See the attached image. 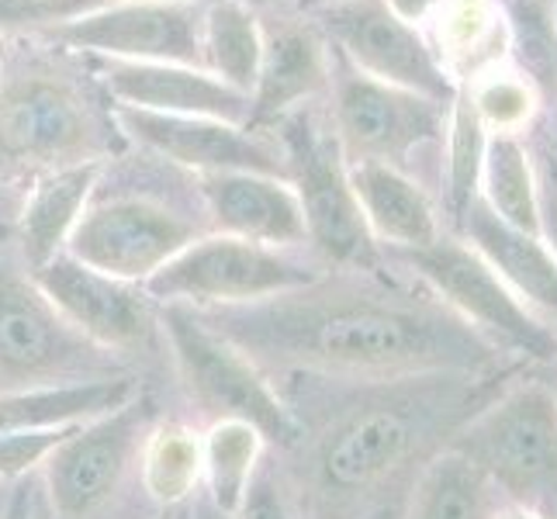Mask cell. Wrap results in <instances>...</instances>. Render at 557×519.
I'll use <instances>...</instances> for the list:
<instances>
[{"label": "cell", "mask_w": 557, "mask_h": 519, "mask_svg": "<svg viewBox=\"0 0 557 519\" xmlns=\"http://www.w3.org/2000/svg\"><path fill=\"white\" fill-rule=\"evenodd\" d=\"M384 4H388L401 22L416 25V22H426L433 14L450 11L454 4H460V0H384Z\"/></svg>", "instance_id": "e575fe53"}, {"label": "cell", "mask_w": 557, "mask_h": 519, "mask_svg": "<svg viewBox=\"0 0 557 519\" xmlns=\"http://www.w3.org/2000/svg\"><path fill=\"white\" fill-rule=\"evenodd\" d=\"M447 447L465 454L506 503L557 516V406L530 371L498 384Z\"/></svg>", "instance_id": "7a4b0ae2"}, {"label": "cell", "mask_w": 557, "mask_h": 519, "mask_svg": "<svg viewBox=\"0 0 557 519\" xmlns=\"http://www.w3.org/2000/svg\"><path fill=\"white\" fill-rule=\"evenodd\" d=\"M388 263L430 287L460 322H468L478 336L520 368L533 371L557 354V330L533 316L460 236L447 233L426 249L388 257Z\"/></svg>", "instance_id": "277c9868"}, {"label": "cell", "mask_w": 557, "mask_h": 519, "mask_svg": "<svg viewBox=\"0 0 557 519\" xmlns=\"http://www.w3.org/2000/svg\"><path fill=\"white\" fill-rule=\"evenodd\" d=\"M277 125L284 177L298 195L309 243L330 263L350 267V271H377L384 254L360 215L350 187V160L336 136L333 114L309 101L287 111Z\"/></svg>", "instance_id": "3957f363"}, {"label": "cell", "mask_w": 557, "mask_h": 519, "mask_svg": "<svg viewBox=\"0 0 557 519\" xmlns=\"http://www.w3.org/2000/svg\"><path fill=\"white\" fill-rule=\"evenodd\" d=\"M201 195L222 236L292 249L309 239L295 187L271 173H201Z\"/></svg>", "instance_id": "e0dca14e"}, {"label": "cell", "mask_w": 557, "mask_h": 519, "mask_svg": "<svg viewBox=\"0 0 557 519\" xmlns=\"http://www.w3.org/2000/svg\"><path fill=\"white\" fill-rule=\"evenodd\" d=\"M322 281V271L284 249L236 236H208L184 246L143 292L163 305H263Z\"/></svg>", "instance_id": "52a82bcc"}, {"label": "cell", "mask_w": 557, "mask_h": 519, "mask_svg": "<svg viewBox=\"0 0 557 519\" xmlns=\"http://www.w3.org/2000/svg\"><path fill=\"white\" fill-rule=\"evenodd\" d=\"M157 519H177V512H174V509H163V512H160Z\"/></svg>", "instance_id": "ee69618b"}, {"label": "cell", "mask_w": 557, "mask_h": 519, "mask_svg": "<svg viewBox=\"0 0 557 519\" xmlns=\"http://www.w3.org/2000/svg\"><path fill=\"white\" fill-rule=\"evenodd\" d=\"M35 519H55V516H52V509H49V506H42V503H38V498H35Z\"/></svg>", "instance_id": "b9f144b4"}, {"label": "cell", "mask_w": 557, "mask_h": 519, "mask_svg": "<svg viewBox=\"0 0 557 519\" xmlns=\"http://www.w3.org/2000/svg\"><path fill=\"white\" fill-rule=\"evenodd\" d=\"M163 325L190 398L208 409L211 419L249 422L263 436V444H298L305 433L301 419L267 384L257 360L243 346L219 333L215 325H208L190 305H166Z\"/></svg>", "instance_id": "5b68a950"}, {"label": "cell", "mask_w": 557, "mask_h": 519, "mask_svg": "<svg viewBox=\"0 0 557 519\" xmlns=\"http://www.w3.org/2000/svg\"><path fill=\"white\" fill-rule=\"evenodd\" d=\"M516 73L541 104L557 101V0H498Z\"/></svg>", "instance_id": "4316f807"}, {"label": "cell", "mask_w": 557, "mask_h": 519, "mask_svg": "<svg viewBox=\"0 0 557 519\" xmlns=\"http://www.w3.org/2000/svg\"><path fill=\"white\" fill-rule=\"evenodd\" d=\"M298 8H309V11H322V8H333V4H343V0H295Z\"/></svg>", "instance_id": "60d3db41"}, {"label": "cell", "mask_w": 557, "mask_h": 519, "mask_svg": "<svg viewBox=\"0 0 557 519\" xmlns=\"http://www.w3.org/2000/svg\"><path fill=\"white\" fill-rule=\"evenodd\" d=\"M330 84V55L315 28L281 25L263 38L257 87L249 94V122H277L287 111L312 101Z\"/></svg>", "instance_id": "ffe728a7"}, {"label": "cell", "mask_w": 557, "mask_h": 519, "mask_svg": "<svg viewBox=\"0 0 557 519\" xmlns=\"http://www.w3.org/2000/svg\"><path fill=\"white\" fill-rule=\"evenodd\" d=\"M177 519H187V516H177Z\"/></svg>", "instance_id": "f6af8a7d"}, {"label": "cell", "mask_w": 557, "mask_h": 519, "mask_svg": "<svg viewBox=\"0 0 557 519\" xmlns=\"http://www.w3.org/2000/svg\"><path fill=\"white\" fill-rule=\"evenodd\" d=\"M187 519H233V516H225L219 506H211V503H208V495H201L198 503H195V509L187 512Z\"/></svg>", "instance_id": "ab89813d"}, {"label": "cell", "mask_w": 557, "mask_h": 519, "mask_svg": "<svg viewBox=\"0 0 557 519\" xmlns=\"http://www.w3.org/2000/svg\"><path fill=\"white\" fill-rule=\"evenodd\" d=\"M104 84L122 108L184 114V119H215L228 125H249V98L219 76L177 63H122L111 60Z\"/></svg>", "instance_id": "2e32d148"}, {"label": "cell", "mask_w": 557, "mask_h": 519, "mask_svg": "<svg viewBox=\"0 0 557 519\" xmlns=\"http://www.w3.org/2000/svg\"><path fill=\"white\" fill-rule=\"evenodd\" d=\"M136 395V381L111 374L66 384H35V388H8L0 392V436L28 427H66V422L98 419L122 409Z\"/></svg>", "instance_id": "7402d4cb"}, {"label": "cell", "mask_w": 557, "mask_h": 519, "mask_svg": "<svg viewBox=\"0 0 557 519\" xmlns=\"http://www.w3.org/2000/svg\"><path fill=\"white\" fill-rule=\"evenodd\" d=\"M336 90H333V125L347 160H371L395 166L416 177L419 163L440 152L447 143L450 108L412 90L381 84L354 70L336 52ZM419 181V177H416ZM422 184V181H419Z\"/></svg>", "instance_id": "8992f818"}, {"label": "cell", "mask_w": 557, "mask_h": 519, "mask_svg": "<svg viewBox=\"0 0 557 519\" xmlns=\"http://www.w3.org/2000/svg\"><path fill=\"white\" fill-rule=\"evenodd\" d=\"M263 436L239 419H219L201 436L205 454V495L211 506H219L225 516H233L243 503L249 482L260 471Z\"/></svg>", "instance_id": "83f0119b"}, {"label": "cell", "mask_w": 557, "mask_h": 519, "mask_svg": "<svg viewBox=\"0 0 557 519\" xmlns=\"http://www.w3.org/2000/svg\"><path fill=\"white\" fill-rule=\"evenodd\" d=\"M98 177H101V160H90V163L42 173L28 195H22V208H17L14 222H17V236H22V254L32 271H38L52 257L66 254V239L73 233V225L81 222L84 205Z\"/></svg>", "instance_id": "44dd1931"}, {"label": "cell", "mask_w": 557, "mask_h": 519, "mask_svg": "<svg viewBox=\"0 0 557 519\" xmlns=\"http://www.w3.org/2000/svg\"><path fill=\"white\" fill-rule=\"evenodd\" d=\"M205 14L190 0H122L104 4L52 35L122 63H205Z\"/></svg>", "instance_id": "7c38bea8"}, {"label": "cell", "mask_w": 557, "mask_h": 519, "mask_svg": "<svg viewBox=\"0 0 557 519\" xmlns=\"http://www.w3.org/2000/svg\"><path fill=\"white\" fill-rule=\"evenodd\" d=\"M205 63L211 76H219L239 94H253L263 60V32L249 0H219L205 11L201 28Z\"/></svg>", "instance_id": "d4e9b609"}, {"label": "cell", "mask_w": 557, "mask_h": 519, "mask_svg": "<svg viewBox=\"0 0 557 519\" xmlns=\"http://www.w3.org/2000/svg\"><path fill=\"white\" fill-rule=\"evenodd\" d=\"M101 136L73 84L28 73L0 84V163L52 173L98 160Z\"/></svg>", "instance_id": "ba28073f"}, {"label": "cell", "mask_w": 557, "mask_h": 519, "mask_svg": "<svg viewBox=\"0 0 557 519\" xmlns=\"http://www.w3.org/2000/svg\"><path fill=\"white\" fill-rule=\"evenodd\" d=\"M32 281L70 330L98 350H132L149 336L152 316L143 284L108 277L70 254L52 257L32 271Z\"/></svg>", "instance_id": "5bb4252c"}, {"label": "cell", "mask_w": 557, "mask_h": 519, "mask_svg": "<svg viewBox=\"0 0 557 519\" xmlns=\"http://www.w3.org/2000/svg\"><path fill=\"white\" fill-rule=\"evenodd\" d=\"M146 401L136 395L122 409L76 422L46 460V498L55 519H87L98 512L139 454L146 433Z\"/></svg>", "instance_id": "30bf717a"}, {"label": "cell", "mask_w": 557, "mask_h": 519, "mask_svg": "<svg viewBox=\"0 0 557 519\" xmlns=\"http://www.w3.org/2000/svg\"><path fill=\"white\" fill-rule=\"evenodd\" d=\"M503 503L506 498L465 454L444 447L416 474L401 519H495Z\"/></svg>", "instance_id": "603a6c76"}, {"label": "cell", "mask_w": 557, "mask_h": 519, "mask_svg": "<svg viewBox=\"0 0 557 519\" xmlns=\"http://www.w3.org/2000/svg\"><path fill=\"white\" fill-rule=\"evenodd\" d=\"M457 236L506 281L533 316L557 330V260L541 236L506 225L482 198L468 208Z\"/></svg>", "instance_id": "d6986e66"}, {"label": "cell", "mask_w": 557, "mask_h": 519, "mask_svg": "<svg viewBox=\"0 0 557 519\" xmlns=\"http://www.w3.org/2000/svg\"><path fill=\"white\" fill-rule=\"evenodd\" d=\"M485 146L488 128L478 114L471 94L465 84H457V94L450 101L447 119V143H444V170H440V184H444V225L447 233L457 236L465 225L468 208L482 195V166H485Z\"/></svg>", "instance_id": "cb8c5ba5"}, {"label": "cell", "mask_w": 557, "mask_h": 519, "mask_svg": "<svg viewBox=\"0 0 557 519\" xmlns=\"http://www.w3.org/2000/svg\"><path fill=\"white\" fill-rule=\"evenodd\" d=\"M17 208H22V195H17L14 187L0 184V222L17 219Z\"/></svg>", "instance_id": "74e56055"}, {"label": "cell", "mask_w": 557, "mask_h": 519, "mask_svg": "<svg viewBox=\"0 0 557 519\" xmlns=\"http://www.w3.org/2000/svg\"><path fill=\"white\" fill-rule=\"evenodd\" d=\"M0 519H35V492L28 485L14 489L11 503H8V509H4V516H0Z\"/></svg>", "instance_id": "d590c367"}, {"label": "cell", "mask_w": 557, "mask_h": 519, "mask_svg": "<svg viewBox=\"0 0 557 519\" xmlns=\"http://www.w3.org/2000/svg\"><path fill=\"white\" fill-rule=\"evenodd\" d=\"M554 519H557V516H554Z\"/></svg>", "instance_id": "7dc6e473"}, {"label": "cell", "mask_w": 557, "mask_h": 519, "mask_svg": "<svg viewBox=\"0 0 557 519\" xmlns=\"http://www.w3.org/2000/svg\"><path fill=\"white\" fill-rule=\"evenodd\" d=\"M98 346L76 336L35 281L0 263V381L11 388L55 384L94 363Z\"/></svg>", "instance_id": "4fadbf2b"}, {"label": "cell", "mask_w": 557, "mask_h": 519, "mask_svg": "<svg viewBox=\"0 0 557 519\" xmlns=\"http://www.w3.org/2000/svg\"><path fill=\"white\" fill-rule=\"evenodd\" d=\"M122 122L143 146L160 157L190 166L198 173H271L284 177V157L249 128L215 119H184V114H157L139 108H122ZM287 181V177H284Z\"/></svg>", "instance_id": "9a60e30c"}, {"label": "cell", "mask_w": 557, "mask_h": 519, "mask_svg": "<svg viewBox=\"0 0 557 519\" xmlns=\"http://www.w3.org/2000/svg\"><path fill=\"white\" fill-rule=\"evenodd\" d=\"M249 4H253V0H249Z\"/></svg>", "instance_id": "bcb514c9"}, {"label": "cell", "mask_w": 557, "mask_h": 519, "mask_svg": "<svg viewBox=\"0 0 557 519\" xmlns=\"http://www.w3.org/2000/svg\"><path fill=\"white\" fill-rule=\"evenodd\" d=\"M547 111V119H550V128H554V139H557V101L544 108Z\"/></svg>", "instance_id": "7bdbcfd3"}, {"label": "cell", "mask_w": 557, "mask_h": 519, "mask_svg": "<svg viewBox=\"0 0 557 519\" xmlns=\"http://www.w3.org/2000/svg\"><path fill=\"white\" fill-rule=\"evenodd\" d=\"M219 333L281 363L357 381H401L426 374H509L527 371L460 322L430 287L339 284L333 292L301 287L233 312Z\"/></svg>", "instance_id": "6da1fadb"}, {"label": "cell", "mask_w": 557, "mask_h": 519, "mask_svg": "<svg viewBox=\"0 0 557 519\" xmlns=\"http://www.w3.org/2000/svg\"><path fill=\"white\" fill-rule=\"evenodd\" d=\"M111 0H0V28H42L70 25Z\"/></svg>", "instance_id": "d6a6232c"}, {"label": "cell", "mask_w": 557, "mask_h": 519, "mask_svg": "<svg viewBox=\"0 0 557 519\" xmlns=\"http://www.w3.org/2000/svg\"><path fill=\"white\" fill-rule=\"evenodd\" d=\"M530 374L544 384V388L550 392V398H554V406H557V354L547 363H541V368H533Z\"/></svg>", "instance_id": "8d00e7d4"}, {"label": "cell", "mask_w": 557, "mask_h": 519, "mask_svg": "<svg viewBox=\"0 0 557 519\" xmlns=\"http://www.w3.org/2000/svg\"><path fill=\"white\" fill-rule=\"evenodd\" d=\"M233 519H298L287 506V498L281 495V489L274 485V478L267 471H257V478L249 482L239 509L233 512Z\"/></svg>", "instance_id": "836d02e7"}, {"label": "cell", "mask_w": 557, "mask_h": 519, "mask_svg": "<svg viewBox=\"0 0 557 519\" xmlns=\"http://www.w3.org/2000/svg\"><path fill=\"white\" fill-rule=\"evenodd\" d=\"M350 187L371 239L377 249L384 246V257L416 254V249H426L440 236H447L444 215L430 198V187L409 173L371 160H350Z\"/></svg>", "instance_id": "ac0fdd59"}, {"label": "cell", "mask_w": 557, "mask_h": 519, "mask_svg": "<svg viewBox=\"0 0 557 519\" xmlns=\"http://www.w3.org/2000/svg\"><path fill=\"white\" fill-rule=\"evenodd\" d=\"M401 506H406V495H401V498H392V503L374 506L371 512H363L360 519H401Z\"/></svg>", "instance_id": "f35d334b"}, {"label": "cell", "mask_w": 557, "mask_h": 519, "mask_svg": "<svg viewBox=\"0 0 557 519\" xmlns=\"http://www.w3.org/2000/svg\"><path fill=\"white\" fill-rule=\"evenodd\" d=\"M76 422L66 427H28L0 436V478L4 482H17V478L32 474L35 468H42L49 454L66 440V433Z\"/></svg>", "instance_id": "1f68e13d"}, {"label": "cell", "mask_w": 557, "mask_h": 519, "mask_svg": "<svg viewBox=\"0 0 557 519\" xmlns=\"http://www.w3.org/2000/svg\"><path fill=\"white\" fill-rule=\"evenodd\" d=\"M465 87L488 132H520L523 136L536 114H541L536 90L520 73H495L485 76V81H468Z\"/></svg>", "instance_id": "f546056e"}, {"label": "cell", "mask_w": 557, "mask_h": 519, "mask_svg": "<svg viewBox=\"0 0 557 519\" xmlns=\"http://www.w3.org/2000/svg\"><path fill=\"white\" fill-rule=\"evenodd\" d=\"M319 22L336 42V52L363 76L450 108L457 94L450 70L416 25L401 22L384 0H343L322 8Z\"/></svg>", "instance_id": "9c48e42d"}, {"label": "cell", "mask_w": 557, "mask_h": 519, "mask_svg": "<svg viewBox=\"0 0 557 519\" xmlns=\"http://www.w3.org/2000/svg\"><path fill=\"white\" fill-rule=\"evenodd\" d=\"M527 146L536 177V236L544 239V246L557 260V139L544 108L527 128Z\"/></svg>", "instance_id": "4dcf8cb0"}, {"label": "cell", "mask_w": 557, "mask_h": 519, "mask_svg": "<svg viewBox=\"0 0 557 519\" xmlns=\"http://www.w3.org/2000/svg\"><path fill=\"white\" fill-rule=\"evenodd\" d=\"M201 474H205L201 436L190 427L163 422V427L146 433L143 482H146V492L157 498L163 509L181 506L184 498L201 485Z\"/></svg>", "instance_id": "f1b7e54d"}, {"label": "cell", "mask_w": 557, "mask_h": 519, "mask_svg": "<svg viewBox=\"0 0 557 519\" xmlns=\"http://www.w3.org/2000/svg\"><path fill=\"white\" fill-rule=\"evenodd\" d=\"M482 198L498 219L536 236V177L527 136L520 132H488Z\"/></svg>", "instance_id": "484cf974"}, {"label": "cell", "mask_w": 557, "mask_h": 519, "mask_svg": "<svg viewBox=\"0 0 557 519\" xmlns=\"http://www.w3.org/2000/svg\"><path fill=\"white\" fill-rule=\"evenodd\" d=\"M195 239V225L177 211L146 198H114L84 211L66 239V254L108 277L146 284Z\"/></svg>", "instance_id": "8fae6325"}]
</instances>
